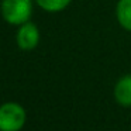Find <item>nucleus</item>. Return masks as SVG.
I'll return each instance as SVG.
<instances>
[{
	"label": "nucleus",
	"mask_w": 131,
	"mask_h": 131,
	"mask_svg": "<svg viewBox=\"0 0 131 131\" xmlns=\"http://www.w3.org/2000/svg\"><path fill=\"white\" fill-rule=\"evenodd\" d=\"M2 16L9 24L21 26L32 14L31 0H2Z\"/></svg>",
	"instance_id": "obj_1"
},
{
	"label": "nucleus",
	"mask_w": 131,
	"mask_h": 131,
	"mask_svg": "<svg viewBox=\"0 0 131 131\" xmlns=\"http://www.w3.org/2000/svg\"><path fill=\"white\" fill-rule=\"evenodd\" d=\"M26 110L18 103L9 102L0 106V131H20L26 124Z\"/></svg>",
	"instance_id": "obj_2"
},
{
	"label": "nucleus",
	"mask_w": 131,
	"mask_h": 131,
	"mask_svg": "<svg viewBox=\"0 0 131 131\" xmlns=\"http://www.w3.org/2000/svg\"><path fill=\"white\" fill-rule=\"evenodd\" d=\"M17 44L23 51H31L38 45L40 41V31H38L37 26L31 21L21 24L20 28L17 31Z\"/></svg>",
	"instance_id": "obj_3"
},
{
	"label": "nucleus",
	"mask_w": 131,
	"mask_h": 131,
	"mask_svg": "<svg viewBox=\"0 0 131 131\" xmlns=\"http://www.w3.org/2000/svg\"><path fill=\"white\" fill-rule=\"evenodd\" d=\"M114 97L124 107H131V75H125L114 88Z\"/></svg>",
	"instance_id": "obj_4"
},
{
	"label": "nucleus",
	"mask_w": 131,
	"mask_h": 131,
	"mask_svg": "<svg viewBox=\"0 0 131 131\" xmlns=\"http://www.w3.org/2000/svg\"><path fill=\"white\" fill-rule=\"evenodd\" d=\"M117 20L123 28L131 31V0H120L118 2Z\"/></svg>",
	"instance_id": "obj_5"
},
{
	"label": "nucleus",
	"mask_w": 131,
	"mask_h": 131,
	"mask_svg": "<svg viewBox=\"0 0 131 131\" xmlns=\"http://www.w3.org/2000/svg\"><path fill=\"white\" fill-rule=\"evenodd\" d=\"M37 4L45 12H61V10L66 9L71 3V0H35Z\"/></svg>",
	"instance_id": "obj_6"
}]
</instances>
